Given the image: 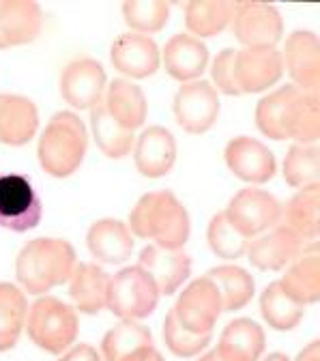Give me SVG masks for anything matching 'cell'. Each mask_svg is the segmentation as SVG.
<instances>
[{"label":"cell","mask_w":320,"mask_h":361,"mask_svg":"<svg viewBox=\"0 0 320 361\" xmlns=\"http://www.w3.org/2000/svg\"><path fill=\"white\" fill-rule=\"evenodd\" d=\"M108 288L110 276L95 262L75 264L69 278V297L73 310L82 314H99L108 307Z\"/></svg>","instance_id":"22"},{"label":"cell","mask_w":320,"mask_h":361,"mask_svg":"<svg viewBox=\"0 0 320 361\" xmlns=\"http://www.w3.org/2000/svg\"><path fill=\"white\" fill-rule=\"evenodd\" d=\"M176 321L192 334H213V327L219 319L221 297L215 284L204 276L194 280L180 293L176 305L172 307Z\"/></svg>","instance_id":"9"},{"label":"cell","mask_w":320,"mask_h":361,"mask_svg":"<svg viewBox=\"0 0 320 361\" xmlns=\"http://www.w3.org/2000/svg\"><path fill=\"white\" fill-rule=\"evenodd\" d=\"M235 3L228 0H192L185 5V24L192 37H213L233 20Z\"/></svg>","instance_id":"33"},{"label":"cell","mask_w":320,"mask_h":361,"mask_svg":"<svg viewBox=\"0 0 320 361\" xmlns=\"http://www.w3.org/2000/svg\"><path fill=\"white\" fill-rule=\"evenodd\" d=\"M284 69L293 78V86L303 93L318 95L320 90V41L312 30H295L286 39L282 52Z\"/></svg>","instance_id":"13"},{"label":"cell","mask_w":320,"mask_h":361,"mask_svg":"<svg viewBox=\"0 0 320 361\" xmlns=\"http://www.w3.org/2000/svg\"><path fill=\"white\" fill-rule=\"evenodd\" d=\"M235 50H223L221 54H217V59L213 61L211 67V78L215 82V90L223 95H241L237 82H235Z\"/></svg>","instance_id":"40"},{"label":"cell","mask_w":320,"mask_h":361,"mask_svg":"<svg viewBox=\"0 0 320 361\" xmlns=\"http://www.w3.org/2000/svg\"><path fill=\"white\" fill-rule=\"evenodd\" d=\"M90 129H93L95 142L101 149V153L112 159H121V157L129 155V151L135 142L133 131L125 129L108 114L104 99L97 106L90 108Z\"/></svg>","instance_id":"32"},{"label":"cell","mask_w":320,"mask_h":361,"mask_svg":"<svg viewBox=\"0 0 320 361\" xmlns=\"http://www.w3.org/2000/svg\"><path fill=\"white\" fill-rule=\"evenodd\" d=\"M78 264L75 250L65 239H32L16 260V276L30 295H45L54 286L69 282Z\"/></svg>","instance_id":"2"},{"label":"cell","mask_w":320,"mask_h":361,"mask_svg":"<svg viewBox=\"0 0 320 361\" xmlns=\"http://www.w3.org/2000/svg\"><path fill=\"white\" fill-rule=\"evenodd\" d=\"M213 334H192L187 331L185 327H183L178 321H176V316L174 312L170 310L166 314V321H164V340H166V346L178 355V357H196L200 355L209 342H211Z\"/></svg>","instance_id":"39"},{"label":"cell","mask_w":320,"mask_h":361,"mask_svg":"<svg viewBox=\"0 0 320 361\" xmlns=\"http://www.w3.org/2000/svg\"><path fill=\"white\" fill-rule=\"evenodd\" d=\"M260 312L266 325L276 331H290L299 325L305 314V305L299 303L282 282H273L260 297Z\"/></svg>","instance_id":"28"},{"label":"cell","mask_w":320,"mask_h":361,"mask_svg":"<svg viewBox=\"0 0 320 361\" xmlns=\"http://www.w3.org/2000/svg\"><path fill=\"white\" fill-rule=\"evenodd\" d=\"M209 247L213 250V254H217L223 260H237L247 252L250 239L245 235H241L233 221L226 217V213H217L211 224H209Z\"/></svg>","instance_id":"37"},{"label":"cell","mask_w":320,"mask_h":361,"mask_svg":"<svg viewBox=\"0 0 320 361\" xmlns=\"http://www.w3.org/2000/svg\"><path fill=\"white\" fill-rule=\"evenodd\" d=\"M207 278L215 284L221 297V310L235 312L245 307L254 297V278L237 264H221L211 269Z\"/></svg>","instance_id":"30"},{"label":"cell","mask_w":320,"mask_h":361,"mask_svg":"<svg viewBox=\"0 0 320 361\" xmlns=\"http://www.w3.org/2000/svg\"><path fill=\"white\" fill-rule=\"evenodd\" d=\"M110 59L116 71L127 78H149L161 65V52L149 35L125 32L121 35L110 50Z\"/></svg>","instance_id":"16"},{"label":"cell","mask_w":320,"mask_h":361,"mask_svg":"<svg viewBox=\"0 0 320 361\" xmlns=\"http://www.w3.org/2000/svg\"><path fill=\"white\" fill-rule=\"evenodd\" d=\"M43 204L32 183L20 174L0 176V226L13 233L32 231L41 221Z\"/></svg>","instance_id":"6"},{"label":"cell","mask_w":320,"mask_h":361,"mask_svg":"<svg viewBox=\"0 0 320 361\" xmlns=\"http://www.w3.org/2000/svg\"><path fill=\"white\" fill-rule=\"evenodd\" d=\"M88 250L95 260L106 264H121L133 252V237L127 224L118 219H99L88 228Z\"/></svg>","instance_id":"24"},{"label":"cell","mask_w":320,"mask_h":361,"mask_svg":"<svg viewBox=\"0 0 320 361\" xmlns=\"http://www.w3.org/2000/svg\"><path fill=\"white\" fill-rule=\"evenodd\" d=\"M284 178L293 188L320 183V149L318 145H293L284 159Z\"/></svg>","instance_id":"35"},{"label":"cell","mask_w":320,"mask_h":361,"mask_svg":"<svg viewBox=\"0 0 320 361\" xmlns=\"http://www.w3.org/2000/svg\"><path fill=\"white\" fill-rule=\"evenodd\" d=\"M264 361H290L286 355H282V353H271Z\"/></svg>","instance_id":"45"},{"label":"cell","mask_w":320,"mask_h":361,"mask_svg":"<svg viewBox=\"0 0 320 361\" xmlns=\"http://www.w3.org/2000/svg\"><path fill=\"white\" fill-rule=\"evenodd\" d=\"M159 290L153 278L138 264L125 267L114 278H110L108 288V310L121 321H140L157 307Z\"/></svg>","instance_id":"5"},{"label":"cell","mask_w":320,"mask_h":361,"mask_svg":"<svg viewBox=\"0 0 320 361\" xmlns=\"http://www.w3.org/2000/svg\"><path fill=\"white\" fill-rule=\"evenodd\" d=\"M144 346H153L151 331L135 321H121L106 334L101 342L104 361H125Z\"/></svg>","instance_id":"34"},{"label":"cell","mask_w":320,"mask_h":361,"mask_svg":"<svg viewBox=\"0 0 320 361\" xmlns=\"http://www.w3.org/2000/svg\"><path fill=\"white\" fill-rule=\"evenodd\" d=\"M88 149L86 125L73 112H59L45 125L37 157L41 168L54 178L71 176L84 161Z\"/></svg>","instance_id":"3"},{"label":"cell","mask_w":320,"mask_h":361,"mask_svg":"<svg viewBox=\"0 0 320 361\" xmlns=\"http://www.w3.org/2000/svg\"><path fill=\"white\" fill-rule=\"evenodd\" d=\"M280 226L301 241L316 245L320 235V185L303 188L286 202V207L282 204Z\"/></svg>","instance_id":"23"},{"label":"cell","mask_w":320,"mask_h":361,"mask_svg":"<svg viewBox=\"0 0 320 361\" xmlns=\"http://www.w3.org/2000/svg\"><path fill=\"white\" fill-rule=\"evenodd\" d=\"M198 361H223L221 357H219V353L217 350H211V353H207V355H202Z\"/></svg>","instance_id":"44"},{"label":"cell","mask_w":320,"mask_h":361,"mask_svg":"<svg viewBox=\"0 0 320 361\" xmlns=\"http://www.w3.org/2000/svg\"><path fill=\"white\" fill-rule=\"evenodd\" d=\"M161 63L166 71L178 82H194L207 71L209 50L207 45L192 35H174L161 52Z\"/></svg>","instance_id":"21"},{"label":"cell","mask_w":320,"mask_h":361,"mask_svg":"<svg viewBox=\"0 0 320 361\" xmlns=\"http://www.w3.org/2000/svg\"><path fill=\"white\" fill-rule=\"evenodd\" d=\"M230 24L245 48H276L284 32L280 11L266 3H235Z\"/></svg>","instance_id":"8"},{"label":"cell","mask_w":320,"mask_h":361,"mask_svg":"<svg viewBox=\"0 0 320 361\" xmlns=\"http://www.w3.org/2000/svg\"><path fill=\"white\" fill-rule=\"evenodd\" d=\"M316 245H309L305 241H301L297 235H293L290 231H286L284 226H276L271 228L266 235L254 239L247 245V258L254 267L262 269V271H280L284 267H288L295 258H299L303 252L307 250H316Z\"/></svg>","instance_id":"15"},{"label":"cell","mask_w":320,"mask_h":361,"mask_svg":"<svg viewBox=\"0 0 320 361\" xmlns=\"http://www.w3.org/2000/svg\"><path fill=\"white\" fill-rule=\"evenodd\" d=\"M106 69L95 59H75L61 73V95L75 110H90L104 99Z\"/></svg>","instance_id":"12"},{"label":"cell","mask_w":320,"mask_h":361,"mask_svg":"<svg viewBox=\"0 0 320 361\" xmlns=\"http://www.w3.org/2000/svg\"><path fill=\"white\" fill-rule=\"evenodd\" d=\"M215 350L223 361H258L264 350V331L252 319H237L226 325Z\"/></svg>","instance_id":"27"},{"label":"cell","mask_w":320,"mask_h":361,"mask_svg":"<svg viewBox=\"0 0 320 361\" xmlns=\"http://www.w3.org/2000/svg\"><path fill=\"white\" fill-rule=\"evenodd\" d=\"M223 213L241 235L252 239L264 231L276 228L282 217V204L264 190L247 188L230 200Z\"/></svg>","instance_id":"7"},{"label":"cell","mask_w":320,"mask_h":361,"mask_svg":"<svg viewBox=\"0 0 320 361\" xmlns=\"http://www.w3.org/2000/svg\"><path fill=\"white\" fill-rule=\"evenodd\" d=\"M318 95L303 93L293 88L290 99L284 112V133L286 138L297 140V145H316L320 138V104Z\"/></svg>","instance_id":"26"},{"label":"cell","mask_w":320,"mask_h":361,"mask_svg":"<svg viewBox=\"0 0 320 361\" xmlns=\"http://www.w3.org/2000/svg\"><path fill=\"white\" fill-rule=\"evenodd\" d=\"M174 116L190 133L209 131L219 116L217 90L207 80L185 82L174 95Z\"/></svg>","instance_id":"10"},{"label":"cell","mask_w":320,"mask_h":361,"mask_svg":"<svg viewBox=\"0 0 320 361\" xmlns=\"http://www.w3.org/2000/svg\"><path fill=\"white\" fill-rule=\"evenodd\" d=\"M293 88L295 86L290 84V86H282L278 90H273L271 95L260 99V104L256 108V125L271 140H286L284 112H286V104L290 99Z\"/></svg>","instance_id":"38"},{"label":"cell","mask_w":320,"mask_h":361,"mask_svg":"<svg viewBox=\"0 0 320 361\" xmlns=\"http://www.w3.org/2000/svg\"><path fill=\"white\" fill-rule=\"evenodd\" d=\"M61 361H104V359L90 344H75L61 357Z\"/></svg>","instance_id":"41"},{"label":"cell","mask_w":320,"mask_h":361,"mask_svg":"<svg viewBox=\"0 0 320 361\" xmlns=\"http://www.w3.org/2000/svg\"><path fill=\"white\" fill-rule=\"evenodd\" d=\"M125 361H164L161 353L155 346H144L140 350H135L131 357H127Z\"/></svg>","instance_id":"42"},{"label":"cell","mask_w":320,"mask_h":361,"mask_svg":"<svg viewBox=\"0 0 320 361\" xmlns=\"http://www.w3.org/2000/svg\"><path fill=\"white\" fill-rule=\"evenodd\" d=\"M28 303L22 288L0 282V353L11 350L26 325Z\"/></svg>","instance_id":"31"},{"label":"cell","mask_w":320,"mask_h":361,"mask_svg":"<svg viewBox=\"0 0 320 361\" xmlns=\"http://www.w3.org/2000/svg\"><path fill=\"white\" fill-rule=\"evenodd\" d=\"M235 82L239 93H262L278 84L284 73L282 52L278 48H245L235 50Z\"/></svg>","instance_id":"11"},{"label":"cell","mask_w":320,"mask_h":361,"mask_svg":"<svg viewBox=\"0 0 320 361\" xmlns=\"http://www.w3.org/2000/svg\"><path fill=\"white\" fill-rule=\"evenodd\" d=\"M133 159H135V168H138L140 174H144L149 178L166 176L176 161L174 135L161 125H153V127L144 129L138 135V140H135Z\"/></svg>","instance_id":"19"},{"label":"cell","mask_w":320,"mask_h":361,"mask_svg":"<svg viewBox=\"0 0 320 361\" xmlns=\"http://www.w3.org/2000/svg\"><path fill=\"white\" fill-rule=\"evenodd\" d=\"M223 157L235 176H239L245 183H256V185L271 180L278 168L276 155L271 153V149L260 140L250 138V135L233 138L226 145Z\"/></svg>","instance_id":"14"},{"label":"cell","mask_w":320,"mask_h":361,"mask_svg":"<svg viewBox=\"0 0 320 361\" xmlns=\"http://www.w3.org/2000/svg\"><path fill=\"white\" fill-rule=\"evenodd\" d=\"M39 129V110L32 99L0 93V145L24 147Z\"/></svg>","instance_id":"20"},{"label":"cell","mask_w":320,"mask_h":361,"mask_svg":"<svg viewBox=\"0 0 320 361\" xmlns=\"http://www.w3.org/2000/svg\"><path fill=\"white\" fill-rule=\"evenodd\" d=\"M104 106L108 114L129 131H135L144 125L149 104L138 84L131 80H114L104 93Z\"/></svg>","instance_id":"25"},{"label":"cell","mask_w":320,"mask_h":361,"mask_svg":"<svg viewBox=\"0 0 320 361\" xmlns=\"http://www.w3.org/2000/svg\"><path fill=\"white\" fill-rule=\"evenodd\" d=\"M127 228L140 239H151L159 247L183 250L190 239L187 209L172 192H149L129 213Z\"/></svg>","instance_id":"1"},{"label":"cell","mask_w":320,"mask_h":361,"mask_svg":"<svg viewBox=\"0 0 320 361\" xmlns=\"http://www.w3.org/2000/svg\"><path fill=\"white\" fill-rule=\"evenodd\" d=\"M138 267L153 278L159 295H174L192 274V258L183 250H168L151 243L142 250Z\"/></svg>","instance_id":"17"},{"label":"cell","mask_w":320,"mask_h":361,"mask_svg":"<svg viewBox=\"0 0 320 361\" xmlns=\"http://www.w3.org/2000/svg\"><path fill=\"white\" fill-rule=\"evenodd\" d=\"M123 18L131 32H157L168 24L170 5L164 0H127L123 5Z\"/></svg>","instance_id":"36"},{"label":"cell","mask_w":320,"mask_h":361,"mask_svg":"<svg viewBox=\"0 0 320 361\" xmlns=\"http://www.w3.org/2000/svg\"><path fill=\"white\" fill-rule=\"evenodd\" d=\"M297 361H320V342L307 344V346L297 355Z\"/></svg>","instance_id":"43"},{"label":"cell","mask_w":320,"mask_h":361,"mask_svg":"<svg viewBox=\"0 0 320 361\" xmlns=\"http://www.w3.org/2000/svg\"><path fill=\"white\" fill-rule=\"evenodd\" d=\"M43 30V11L32 0H0V50L32 43Z\"/></svg>","instance_id":"18"},{"label":"cell","mask_w":320,"mask_h":361,"mask_svg":"<svg viewBox=\"0 0 320 361\" xmlns=\"http://www.w3.org/2000/svg\"><path fill=\"white\" fill-rule=\"evenodd\" d=\"M26 331L41 350L61 355L78 338V312L56 297H39L26 314Z\"/></svg>","instance_id":"4"},{"label":"cell","mask_w":320,"mask_h":361,"mask_svg":"<svg viewBox=\"0 0 320 361\" xmlns=\"http://www.w3.org/2000/svg\"><path fill=\"white\" fill-rule=\"evenodd\" d=\"M282 286L303 305L316 303L320 299V256L318 247L303 252L295 258L286 271Z\"/></svg>","instance_id":"29"}]
</instances>
